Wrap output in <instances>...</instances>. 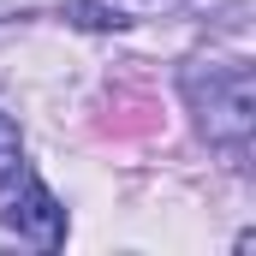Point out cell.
I'll return each mask as SVG.
<instances>
[{
    "instance_id": "1",
    "label": "cell",
    "mask_w": 256,
    "mask_h": 256,
    "mask_svg": "<svg viewBox=\"0 0 256 256\" xmlns=\"http://www.w3.org/2000/svg\"><path fill=\"white\" fill-rule=\"evenodd\" d=\"M179 90H185V102L196 114V131L214 149H226L232 161H244V149L256 137V78H250V66L244 60H196V66H185Z\"/></svg>"
},
{
    "instance_id": "2",
    "label": "cell",
    "mask_w": 256,
    "mask_h": 256,
    "mask_svg": "<svg viewBox=\"0 0 256 256\" xmlns=\"http://www.w3.org/2000/svg\"><path fill=\"white\" fill-rule=\"evenodd\" d=\"M0 220H6L18 238L42 244V250H60V244H66V208H60V196L48 191L42 179H30V185H24V196H18Z\"/></svg>"
},
{
    "instance_id": "3",
    "label": "cell",
    "mask_w": 256,
    "mask_h": 256,
    "mask_svg": "<svg viewBox=\"0 0 256 256\" xmlns=\"http://www.w3.org/2000/svg\"><path fill=\"white\" fill-rule=\"evenodd\" d=\"M18 167H24V137L12 126V114H0V191L18 185Z\"/></svg>"
}]
</instances>
